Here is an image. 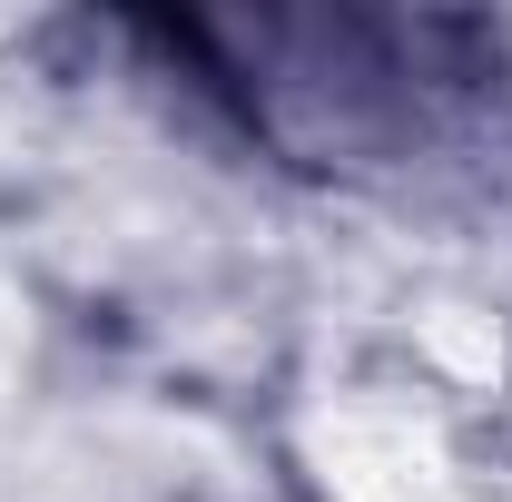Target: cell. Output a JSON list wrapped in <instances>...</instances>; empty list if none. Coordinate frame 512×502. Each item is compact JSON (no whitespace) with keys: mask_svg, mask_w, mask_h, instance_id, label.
<instances>
[{"mask_svg":"<svg viewBox=\"0 0 512 502\" xmlns=\"http://www.w3.org/2000/svg\"><path fill=\"white\" fill-rule=\"evenodd\" d=\"M306 502H512V463L473 434V414L404 375L325 384L296 414Z\"/></svg>","mask_w":512,"mask_h":502,"instance_id":"6da1fadb","label":"cell"}]
</instances>
